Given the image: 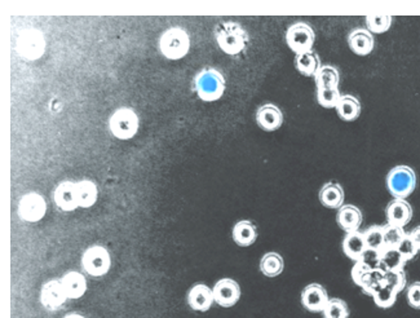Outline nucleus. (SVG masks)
Here are the masks:
<instances>
[{
	"mask_svg": "<svg viewBox=\"0 0 420 318\" xmlns=\"http://www.w3.org/2000/svg\"><path fill=\"white\" fill-rule=\"evenodd\" d=\"M215 38L220 49L229 56L239 55L248 43V34L238 22H221L216 26Z\"/></svg>",
	"mask_w": 420,
	"mask_h": 318,
	"instance_id": "nucleus-1",
	"label": "nucleus"
},
{
	"mask_svg": "<svg viewBox=\"0 0 420 318\" xmlns=\"http://www.w3.org/2000/svg\"><path fill=\"white\" fill-rule=\"evenodd\" d=\"M225 87V78L214 67L202 69L194 78L195 92L205 102H214L221 99Z\"/></svg>",
	"mask_w": 420,
	"mask_h": 318,
	"instance_id": "nucleus-2",
	"label": "nucleus"
},
{
	"mask_svg": "<svg viewBox=\"0 0 420 318\" xmlns=\"http://www.w3.org/2000/svg\"><path fill=\"white\" fill-rule=\"evenodd\" d=\"M189 49L190 38L183 27H170L159 38V51L167 60H181Z\"/></svg>",
	"mask_w": 420,
	"mask_h": 318,
	"instance_id": "nucleus-3",
	"label": "nucleus"
},
{
	"mask_svg": "<svg viewBox=\"0 0 420 318\" xmlns=\"http://www.w3.org/2000/svg\"><path fill=\"white\" fill-rule=\"evenodd\" d=\"M417 174L409 166H396L387 175V188L395 198L406 199L417 189Z\"/></svg>",
	"mask_w": 420,
	"mask_h": 318,
	"instance_id": "nucleus-4",
	"label": "nucleus"
},
{
	"mask_svg": "<svg viewBox=\"0 0 420 318\" xmlns=\"http://www.w3.org/2000/svg\"><path fill=\"white\" fill-rule=\"evenodd\" d=\"M109 130L119 140H129L139 130V117L129 108L115 110L109 120Z\"/></svg>",
	"mask_w": 420,
	"mask_h": 318,
	"instance_id": "nucleus-5",
	"label": "nucleus"
},
{
	"mask_svg": "<svg viewBox=\"0 0 420 318\" xmlns=\"http://www.w3.org/2000/svg\"><path fill=\"white\" fill-rule=\"evenodd\" d=\"M316 34L312 26L305 22H296L291 25L286 32V43L296 56L313 51Z\"/></svg>",
	"mask_w": 420,
	"mask_h": 318,
	"instance_id": "nucleus-6",
	"label": "nucleus"
},
{
	"mask_svg": "<svg viewBox=\"0 0 420 318\" xmlns=\"http://www.w3.org/2000/svg\"><path fill=\"white\" fill-rule=\"evenodd\" d=\"M82 266L92 277L107 275L111 266V258L108 250L102 246H91L82 255Z\"/></svg>",
	"mask_w": 420,
	"mask_h": 318,
	"instance_id": "nucleus-7",
	"label": "nucleus"
},
{
	"mask_svg": "<svg viewBox=\"0 0 420 318\" xmlns=\"http://www.w3.org/2000/svg\"><path fill=\"white\" fill-rule=\"evenodd\" d=\"M17 212L23 221L36 223L43 219L47 212V203L41 194L29 193L20 199Z\"/></svg>",
	"mask_w": 420,
	"mask_h": 318,
	"instance_id": "nucleus-8",
	"label": "nucleus"
},
{
	"mask_svg": "<svg viewBox=\"0 0 420 318\" xmlns=\"http://www.w3.org/2000/svg\"><path fill=\"white\" fill-rule=\"evenodd\" d=\"M44 48H45V42L43 35L36 30L25 32L20 36L17 43V49L20 55L29 61H34L43 55Z\"/></svg>",
	"mask_w": 420,
	"mask_h": 318,
	"instance_id": "nucleus-9",
	"label": "nucleus"
},
{
	"mask_svg": "<svg viewBox=\"0 0 420 318\" xmlns=\"http://www.w3.org/2000/svg\"><path fill=\"white\" fill-rule=\"evenodd\" d=\"M212 291L216 304L223 308L236 306L241 297V287L232 278H223L217 281Z\"/></svg>",
	"mask_w": 420,
	"mask_h": 318,
	"instance_id": "nucleus-10",
	"label": "nucleus"
},
{
	"mask_svg": "<svg viewBox=\"0 0 420 318\" xmlns=\"http://www.w3.org/2000/svg\"><path fill=\"white\" fill-rule=\"evenodd\" d=\"M330 297L327 290L320 284H311L305 286L302 293V307L313 313H322L327 306Z\"/></svg>",
	"mask_w": 420,
	"mask_h": 318,
	"instance_id": "nucleus-11",
	"label": "nucleus"
},
{
	"mask_svg": "<svg viewBox=\"0 0 420 318\" xmlns=\"http://www.w3.org/2000/svg\"><path fill=\"white\" fill-rule=\"evenodd\" d=\"M67 295L65 293L64 286L61 281L52 280L47 284H44L43 288L41 291V303L43 307L48 310H56L61 306H64Z\"/></svg>",
	"mask_w": 420,
	"mask_h": 318,
	"instance_id": "nucleus-12",
	"label": "nucleus"
},
{
	"mask_svg": "<svg viewBox=\"0 0 420 318\" xmlns=\"http://www.w3.org/2000/svg\"><path fill=\"white\" fill-rule=\"evenodd\" d=\"M54 203L63 211H74L79 207L76 183L64 181L54 189Z\"/></svg>",
	"mask_w": 420,
	"mask_h": 318,
	"instance_id": "nucleus-13",
	"label": "nucleus"
},
{
	"mask_svg": "<svg viewBox=\"0 0 420 318\" xmlns=\"http://www.w3.org/2000/svg\"><path fill=\"white\" fill-rule=\"evenodd\" d=\"M412 219V207L406 199L395 198L387 206L388 224L405 228Z\"/></svg>",
	"mask_w": 420,
	"mask_h": 318,
	"instance_id": "nucleus-14",
	"label": "nucleus"
},
{
	"mask_svg": "<svg viewBox=\"0 0 420 318\" xmlns=\"http://www.w3.org/2000/svg\"><path fill=\"white\" fill-rule=\"evenodd\" d=\"M256 122L258 127L264 131H276L283 123V114L274 104H265L256 111Z\"/></svg>",
	"mask_w": 420,
	"mask_h": 318,
	"instance_id": "nucleus-15",
	"label": "nucleus"
},
{
	"mask_svg": "<svg viewBox=\"0 0 420 318\" xmlns=\"http://www.w3.org/2000/svg\"><path fill=\"white\" fill-rule=\"evenodd\" d=\"M348 45L355 55L367 56L374 51L375 39L367 29L358 27L348 35Z\"/></svg>",
	"mask_w": 420,
	"mask_h": 318,
	"instance_id": "nucleus-16",
	"label": "nucleus"
},
{
	"mask_svg": "<svg viewBox=\"0 0 420 318\" xmlns=\"http://www.w3.org/2000/svg\"><path fill=\"white\" fill-rule=\"evenodd\" d=\"M214 302V291L203 284L194 285L188 293V304L194 310L207 312L212 307Z\"/></svg>",
	"mask_w": 420,
	"mask_h": 318,
	"instance_id": "nucleus-17",
	"label": "nucleus"
},
{
	"mask_svg": "<svg viewBox=\"0 0 420 318\" xmlns=\"http://www.w3.org/2000/svg\"><path fill=\"white\" fill-rule=\"evenodd\" d=\"M336 221L345 233H353L358 231L360 227L362 225L364 218L361 209L355 205H343L338 209Z\"/></svg>",
	"mask_w": 420,
	"mask_h": 318,
	"instance_id": "nucleus-18",
	"label": "nucleus"
},
{
	"mask_svg": "<svg viewBox=\"0 0 420 318\" xmlns=\"http://www.w3.org/2000/svg\"><path fill=\"white\" fill-rule=\"evenodd\" d=\"M318 198L324 207L339 209L344 205V189L338 183H326L320 189Z\"/></svg>",
	"mask_w": 420,
	"mask_h": 318,
	"instance_id": "nucleus-19",
	"label": "nucleus"
},
{
	"mask_svg": "<svg viewBox=\"0 0 420 318\" xmlns=\"http://www.w3.org/2000/svg\"><path fill=\"white\" fill-rule=\"evenodd\" d=\"M343 251L345 256L349 258L353 262H358L362 259L364 253H366L367 245L365 241V236L362 231H353L346 233L343 240Z\"/></svg>",
	"mask_w": 420,
	"mask_h": 318,
	"instance_id": "nucleus-20",
	"label": "nucleus"
},
{
	"mask_svg": "<svg viewBox=\"0 0 420 318\" xmlns=\"http://www.w3.org/2000/svg\"><path fill=\"white\" fill-rule=\"evenodd\" d=\"M232 236L238 246L248 247L258 240V231L251 221L241 220L233 227Z\"/></svg>",
	"mask_w": 420,
	"mask_h": 318,
	"instance_id": "nucleus-21",
	"label": "nucleus"
},
{
	"mask_svg": "<svg viewBox=\"0 0 420 318\" xmlns=\"http://www.w3.org/2000/svg\"><path fill=\"white\" fill-rule=\"evenodd\" d=\"M65 293L69 299H79L83 297L87 290V281L85 275L79 272H69L61 278Z\"/></svg>",
	"mask_w": 420,
	"mask_h": 318,
	"instance_id": "nucleus-22",
	"label": "nucleus"
},
{
	"mask_svg": "<svg viewBox=\"0 0 420 318\" xmlns=\"http://www.w3.org/2000/svg\"><path fill=\"white\" fill-rule=\"evenodd\" d=\"M361 101L353 95H343L336 106L338 115L344 122H353L361 114Z\"/></svg>",
	"mask_w": 420,
	"mask_h": 318,
	"instance_id": "nucleus-23",
	"label": "nucleus"
},
{
	"mask_svg": "<svg viewBox=\"0 0 420 318\" xmlns=\"http://www.w3.org/2000/svg\"><path fill=\"white\" fill-rule=\"evenodd\" d=\"M295 66H296L298 71L302 76L314 77L322 65H321L320 56L317 55L314 51H311V52L296 56Z\"/></svg>",
	"mask_w": 420,
	"mask_h": 318,
	"instance_id": "nucleus-24",
	"label": "nucleus"
},
{
	"mask_svg": "<svg viewBox=\"0 0 420 318\" xmlns=\"http://www.w3.org/2000/svg\"><path fill=\"white\" fill-rule=\"evenodd\" d=\"M317 88H339L340 73L333 65H322L314 76Z\"/></svg>",
	"mask_w": 420,
	"mask_h": 318,
	"instance_id": "nucleus-25",
	"label": "nucleus"
},
{
	"mask_svg": "<svg viewBox=\"0 0 420 318\" xmlns=\"http://www.w3.org/2000/svg\"><path fill=\"white\" fill-rule=\"evenodd\" d=\"M406 260L399 253L397 249H384L382 251V262H380V269L387 272H396V271H404Z\"/></svg>",
	"mask_w": 420,
	"mask_h": 318,
	"instance_id": "nucleus-26",
	"label": "nucleus"
},
{
	"mask_svg": "<svg viewBox=\"0 0 420 318\" xmlns=\"http://www.w3.org/2000/svg\"><path fill=\"white\" fill-rule=\"evenodd\" d=\"M285 263H283V258L280 253H265L261 260H260V271L265 277L274 278L283 272Z\"/></svg>",
	"mask_w": 420,
	"mask_h": 318,
	"instance_id": "nucleus-27",
	"label": "nucleus"
},
{
	"mask_svg": "<svg viewBox=\"0 0 420 318\" xmlns=\"http://www.w3.org/2000/svg\"><path fill=\"white\" fill-rule=\"evenodd\" d=\"M78 189V197H79V207L88 209L92 207L97 201V187L95 183L89 180H82L76 183Z\"/></svg>",
	"mask_w": 420,
	"mask_h": 318,
	"instance_id": "nucleus-28",
	"label": "nucleus"
},
{
	"mask_svg": "<svg viewBox=\"0 0 420 318\" xmlns=\"http://www.w3.org/2000/svg\"><path fill=\"white\" fill-rule=\"evenodd\" d=\"M397 295L399 293L396 290H393L390 286L382 285L379 288L375 290V293L371 295L374 299V303L377 304V307L382 308V309H388V308H392L396 302H397Z\"/></svg>",
	"mask_w": 420,
	"mask_h": 318,
	"instance_id": "nucleus-29",
	"label": "nucleus"
},
{
	"mask_svg": "<svg viewBox=\"0 0 420 318\" xmlns=\"http://www.w3.org/2000/svg\"><path fill=\"white\" fill-rule=\"evenodd\" d=\"M386 284V272L382 271L380 268L377 269H371L364 278V281L361 282L360 287L362 288V291L367 295H373L375 293V290L379 288L380 286Z\"/></svg>",
	"mask_w": 420,
	"mask_h": 318,
	"instance_id": "nucleus-30",
	"label": "nucleus"
},
{
	"mask_svg": "<svg viewBox=\"0 0 420 318\" xmlns=\"http://www.w3.org/2000/svg\"><path fill=\"white\" fill-rule=\"evenodd\" d=\"M365 241H366L367 249L383 251L386 249V241H384V228L383 225H374L364 231Z\"/></svg>",
	"mask_w": 420,
	"mask_h": 318,
	"instance_id": "nucleus-31",
	"label": "nucleus"
},
{
	"mask_svg": "<svg viewBox=\"0 0 420 318\" xmlns=\"http://www.w3.org/2000/svg\"><path fill=\"white\" fill-rule=\"evenodd\" d=\"M342 96L339 88H317V101L326 109H336Z\"/></svg>",
	"mask_w": 420,
	"mask_h": 318,
	"instance_id": "nucleus-32",
	"label": "nucleus"
},
{
	"mask_svg": "<svg viewBox=\"0 0 420 318\" xmlns=\"http://www.w3.org/2000/svg\"><path fill=\"white\" fill-rule=\"evenodd\" d=\"M323 318H349V307L339 297H330L322 312Z\"/></svg>",
	"mask_w": 420,
	"mask_h": 318,
	"instance_id": "nucleus-33",
	"label": "nucleus"
},
{
	"mask_svg": "<svg viewBox=\"0 0 420 318\" xmlns=\"http://www.w3.org/2000/svg\"><path fill=\"white\" fill-rule=\"evenodd\" d=\"M392 16H383V14H373L367 16V30L371 34L387 33L392 26Z\"/></svg>",
	"mask_w": 420,
	"mask_h": 318,
	"instance_id": "nucleus-34",
	"label": "nucleus"
},
{
	"mask_svg": "<svg viewBox=\"0 0 420 318\" xmlns=\"http://www.w3.org/2000/svg\"><path fill=\"white\" fill-rule=\"evenodd\" d=\"M383 228H384L386 249H397V246L408 234L402 227H397V225L387 224V225H383Z\"/></svg>",
	"mask_w": 420,
	"mask_h": 318,
	"instance_id": "nucleus-35",
	"label": "nucleus"
},
{
	"mask_svg": "<svg viewBox=\"0 0 420 318\" xmlns=\"http://www.w3.org/2000/svg\"><path fill=\"white\" fill-rule=\"evenodd\" d=\"M386 285L390 286L397 293H401L408 286V277L404 271H396V272H387L386 273Z\"/></svg>",
	"mask_w": 420,
	"mask_h": 318,
	"instance_id": "nucleus-36",
	"label": "nucleus"
},
{
	"mask_svg": "<svg viewBox=\"0 0 420 318\" xmlns=\"http://www.w3.org/2000/svg\"><path fill=\"white\" fill-rule=\"evenodd\" d=\"M397 250H399V253L404 256V259H405L406 262L412 260V259L418 255V253H419L418 247L415 246V243L411 240L409 233L406 234V237H405V238L401 241L399 246H397Z\"/></svg>",
	"mask_w": 420,
	"mask_h": 318,
	"instance_id": "nucleus-37",
	"label": "nucleus"
},
{
	"mask_svg": "<svg viewBox=\"0 0 420 318\" xmlns=\"http://www.w3.org/2000/svg\"><path fill=\"white\" fill-rule=\"evenodd\" d=\"M370 271H371V269H370L364 262H361V260L355 262L353 268H352V272H351V277H352V280H353V282H355V285H361V282L364 281L365 275H366Z\"/></svg>",
	"mask_w": 420,
	"mask_h": 318,
	"instance_id": "nucleus-38",
	"label": "nucleus"
},
{
	"mask_svg": "<svg viewBox=\"0 0 420 318\" xmlns=\"http://www.w3.org/2000/svg\"><path fill=\"white\" fill-rule=\"evenodd\" d=\"M361 262L366 264L370 269H377L380 266V262H382V253L377 251V250L367 249L366 253H364V256L361 259Z\"/></svg>",
	"mask_w": 420,
	"mask_h": 318,
	"instance_id": "nucleus-39",
	"label": "nucleus"
},
{
	"mask_svg": "<svg viewBox=\"0 0 420 318\" xmlns=\"http://www.w3.org/2000/svg\"><path fill=\"white\" fill-rule=\"evenodd\" d=\"M408 302L409 306L414 309H420V282H414L408 287Z\"/></svg>",
	"mask_w": 420,
	"mask_h": 318,
	"instance_id": "nucleus-40",
	"label": "nucleus"
},
{
	"mask_svg": "<svg viewBox=\"0 0 420 318\" xmlns=\"http://www.w3.org/2000/svg\"><path fill=\"white\" fill-rule=\"evenodd\" d=\"M409 236L420 251V225H418L417 228H414L412 231H410Z\"/></svg>",
	"mask_w": 420,
	"mask_h": 318,
	"instance_id": "nucleus-41",
	"label": "nucleus"
},
{
	"mask_svg": "<svg viewBox=\"0 0 420 318\" xmlns=\"http://www.w3.org/2000/svg\"><path fill=\"white\" fill-rule=\"evenodd\" d=\"M64 318H85L82 315L79 313H70V315H66Z\"/></svg>",
	"mask_w": 420,
	"mask_h": 318,
	"instance_id": "nucleus-42",
	"label": "nucleus"
}]
</instances>
